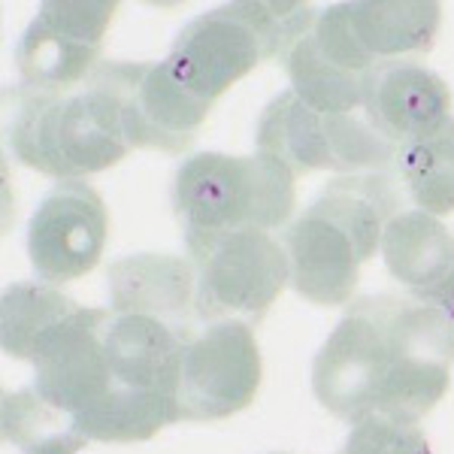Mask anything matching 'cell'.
I'll list each match as a JSON object with an SVG mask.
<instances>
[{
	"label": "cell",
	"mask_w": 454,
	"mask_h": 454,
	"mask_svg": "<svg viewBox=\"0 0 454 454\" xmlns=\"http://www.w3.org/2000/svg\"><path fill=\"white\" fill-rule=\"evenodd\" d=\"M364 113L379 134L400 149L451 121V91L421 64L385 61L370 79Z\"/></svg>",
	"instance_id": "15"
},
{
	"label": "cell",
	"mask_w": 454,
	"mask_h": 454,
	"mask_svg": "<svg viewBox=\"0 0 454 454\" xmlns=\"http://www.w3.org/2000/svg\"><path fill=\"white\" fill-rule=\"evenodd\" d=\"M315 6L297 0L263 4H224L188 21L164 58L170 76L188 94L212 109L231 85L261 61H285L312 31Z\"/></svg>",
	"instance_id": "5"
},
{
	"label": "cell",
	"mask_w": 454,
	"mask_h": 454,
	"mask_svg": "<svg viewBox=\"0 0 454 454\" xmlns=\"http://www.w3.org/2000/svg\"><path fill=\"white\" fill-rule=\"evenodd\" d=\"M263 379L261 348L252 325L212 321L182 351L179 421H222L258 397Z\"/></svg>",
	"instance_id": "9"
},
{
	"label": "cell",
	"mask_w": 454,
	"mask_h": 454,
	"mask_svg": "<svg viewBox=\"0 0 454 454\" xmlns=\"http://www.w3.org/2000/svg\"><path fill=\"white\" fill-rule=\"evenodd\" d=\"M348 40L355 52L379 67L400 55H424L434 49V40L442 25V6L430 0H406V4H342Z\"/></svg>",
	"instance_id": "17"
},
{
	"label": "cell",
	"mask_w": 454,
	"mask_h": 454,
	"mask_svg": "<svg viewBox=\"0 0 454 454\" xmlns=\"http://www.w3.org/2000/svg\"><path fill=\"white\" fill-rule=\"evenodd\" d=\"M188 340L192 336L149 315L109 309L98 397L73 427L94 442H143L179 421L182 351Z\"/></svg>",
	"instance_id": "3"
},
{
	"label": "cell",
	"mask_w": 454,
	"mask_h": 454,
	"mask_svg": "<svg viewBox=\"0 0 454 454\" xmlns=\"http://www.w3.org/2000/svg\"><path fill=\"white\" fill-rule=\"evenodd\" d=\"M4 106L6 145L19 164L61 182L106 170L130 152L119 104L94 70L70 91L6 88Z\"/></svg>",
	"instance_id": "4"
},
{
	"label": "cell",
	"mask_w": 454,
	"mask_h": 454,
	"mask_svg": "<svg viewBox=\"0 0 454 454\" xmlns=\"http://www.w3.org/2000/svg\"><path fill=\"white\" fill-rule=\"evenodd\" d=\"M76 309L79 303H73L67 294H61L52 285H6L4 303H0V340H4V351L10 357H19V361H31L43 336Z\"/></svg>",
	"instance_id": "18"
},
{
	"label": "cell",
	"mask_w": 454,
	"mask_h": 454,
	"mask_svg": "<svg viewBox=\"0 0 454 454\" xmlns=\"http://www.w3.org/2000/svg\"><path fill=\"white\" fill-rule=\"evenodd\" d=\"M94 73L119 104L121 130L130 149H158L164 155L192 149L209 109L176 82L164 61H104Z\"/></svg>",
	"instance_id": "11"
},
{
	"label": "cell",
	"mask_w": 454,
	"mask_h": 454,
	"mask_svg": "<svg viewBox=\"0 0 454 454\" xmlns=\"http://www.w3.org/2000/svg\"><path fill=\"white\" fill-rule=\"evenodd\" d=\"M400 194L387 173H357L327 182L312 207L285 231L291 285L318 306L348 303L361 263L382 248Z\"/></svg>",
	"instance_id": "2"
},
{
	"label": "cell",
	"mask_w": 454,
	"mask_h": 454,
	"mask_svg": "<svg viewBox=\"0 0 454 454\" xmlns=\"http://www.w3.org/2000/svg\"><path fill=\"white\" fill-rule=\"evenodd\" d=\"M454 325L412 297L372 294L351 303L315 355L312 391L342 421L370 415L419 424L445 397Z\"/></svg>",
	"instance_id": "1"
},
{
	"label": "cell",
	"mask_w": 454,
	"mask_h": 454,
	"mask_svg": "<svg viewBox=\"0 0 454 454\" xmlns=\"http://www.w3.org/2000/svg\"><path fill=\"white\" fill-rule=\"evenodd\" d=\"M109 297L115 315H149L192 336L197 270L173 254H130L109 267Z\"/></svg>",
	"instance_id": "16"
},
{
	"label": "cell",
	"mask_w": 454,
	"mask_h": 454,
	"mask_svg": "<svg viewBox=\"0 0 454 454\" xmlns=\"http://www.w3.org/2000/svg\"><path fill=\"white\" fill-rule=\"evenodd\" d=\"M197 270V318L258 325L291 282L288 252L267 231L185 233Z\"/></svg>",
	"instance_id": "8"
},
{
	"label": "cell",
	"mask_w": 454,
	"mask_h": 454,
	"mask_svg": "<svg viewBox=\"0 0 454 454\" xmlns=\"http://www.w3.org/2000/svg\"><path fill=\"white\" fill-rule=\"evenodd\" d=\"M294 173L267 155L200 152L176 170L173 209L185 233L276 231L294 212Z\"/></svg>",
	"instance_id": "6"
},
{
	"label": "cell",
	"mask_w": 454,
	"mask_h": 454,
	"mask_svg": "<svg viewBox=\"0 0 454 454\" xmlns=\"http://www.w3.org/2000/svg\"><path fill=\"white\" fill-rule=\"evenodd\" d=\"M254 143L261 155L288 167L294 179L315 170L342 176H357L364 170L387 173L397 158V145L379 134L364 109L348 115H321L294 91H282L270 100L261 113Z\"/></svg>",
	"instance_id": "7"
},
{
	"label": "cell",
	"mask_w": 454,
	"mask_h": 454,
	"mask_svg": "<svg viewBox=\"0 0 454 454\" xmlns=\"http://www.w3.org/2000/svg\"><path fill=\"white\" fill-rule=\"evenodd\" d=\"M394 167L421 212L436 218L454 212V119L436 134L400 145Z\"/></svg>",
	"instance_id": "19"
},
{
	"label": "cell",
	"mask_w": 454,
	"mask_h": 454,
	"mask_svg": "<svg viewBox=\"0 0 454 454\" xmlns=\"http://www.w3.org/2000/svg\"><path fill=\"white\" fill-rule=\"evenodd\" d=\"M119 12L113 0H49L36 10L19 40L16 64L21 85L70 91L91 76L104 49L109 21Z\"/></svg>",
	"instance_id": "10"
},
{
	"label": "cell",
	"mask_w": 454,
	"mask_h": 454,
	"mask_svg": "<svg viewBox=\"0 0 454 454\" xmlns=\"http://www.w3.org/2000/svg\"><path fill=\"white\" fill-rule=\"evenodd\" d=\"M109 233L104 197L82 179H67L40 200L27 224V258L46 285L82 279L100 263Z\"/></svg>",
	"instance_id": "12"
},
{
	"label": "cell",
	"mask_w": 454,
	"mask_h": 454,
	"mask_svg": "<svg viewBox=\"0 0 454 454\" xmlns=\"http://www.w3.org/2000/svg\"><path fill=\"white\" fill-rule=\"evenodd\" d=\"M291 91L321 115H348L364 109L376 67L355 52L342 21V4L325 6L312 31L288 55Z\"/></svg>",
	"instance_id": "13"
},
{
	"label": "cell",
	"mask_w": 454,
	"mask_h": 454,
	"mask_svg": "<svg viewBox=\"0 0 454 454\" xmlns=\"http://www.w3.org/2000/svg\"><path fill=\"white\" fill-rule=\"evenodd\" d=\"M61 409L46 403L34 387L4 394V439L25 454H79L91 439L73 421H61Z\"/></svg>",
	"instance_id": "20"
},
{
	"label": "cell",
	"mask_w": 454,
	"mask_h": 454,
	"mask_svg": "<svg viewBox=\"0 0 454 454\" xmlns=\"http://www.w3.org/2000/svg\"><path fill=\"white\" fill-rule=\"evenodd\" d=\"M387 273L406 294L454 325V233L421 209L400 212L382 233Z\"/></svg>",
	"instance_id": "14"
},
{
	"label": "cell",
	"mask_w": 454,
	"mask_h": 454,
	"mask_svg": "<svg viewBox=\"0 0 454 454\" xmlns=\"http://www.w3.org/2000/svg\"><path fill=\"white\" fill-rule=\"evenodd\" d=\"M340 454H434L415 421L370 415L351 427Z\"/></svg>",
	"instance_id": "21"
}]
</instances>
